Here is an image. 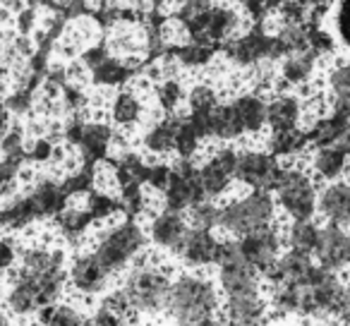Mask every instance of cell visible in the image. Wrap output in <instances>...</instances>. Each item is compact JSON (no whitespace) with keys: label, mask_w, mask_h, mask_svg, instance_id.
Masks as SVG:
<instances>
[{"label":"cell","mask_w":350,"mask_h":326,"mask_svg":"<svg viewBox=\"0 0 350 326\" xmlns=\"http://www.w3.org/2000/svg\"><path fill=\"white\" fill-rule=\"evenodd\" d=\"M345 288L348 283H343L340 273L314 264L302 281L273 288L269 307L278 319H305L326 324L338 319Z\"/></svg>","instance_id":"1"},{"label":"cell","mask_w":350,"mask_h":326,"mask_svg":"<svg viewBox=\"0 0 350 326\" xmlns=\"http://www.w3.org/2000/svg\"><path fill=\"white\" fill-rule=\"evenodd\" d=\"M221 290L202 276H178L170 283L165 314L175 326H204L221 314Z\"/></svg>","instance_id":"2"},{"label":"cell","mask_w":350,"mask_h":326,"mask_svg":"<svg viewBox=\"0 0 350 326\" xmlns=\"http://www.w3.org/2000/svg\"><path fill=\"white\" fill-rule=\"evenodd\" d=\"M132 314L156 316L165 312L170 293V278L156 267H137L122 283Z\"/></svg>","instance_id":"3"},{"label":"cell","mask_w":350,"mask_h":326,"mask_svg":"<svg viewBox=\"0 0 350 326\" xmlns=\"http://www.w3.org/2000/svg\"><path fill=\"white\" fill-rule=\"evenodd\" d=\"M276 202L291 221L314 219L319 206V187L302 168H283L276 185Z\"/></svg>","instance_id":"4"},{"label":"cell","mask_w":350,"mask_h":326,"mask_svg":"<svg viewBox=\"0 0 350 326\" xmlns=\"http://www.w3.org/2000/svg\"><path fill=\"white\" fill-rule=\"evenodd\" d=\"M273 216H276V202L267 192L254 190L245 200L233 202V204L226 206L219 214V223L228 233L247 235L252 230L264 228V226H271Z\"/></svg>","instance_id":"5"},{"label":"cell","mask_w":350,"mask_h":326,"mask_svg":"<svg viewBox=\"0 0 350 326\" xmlns=\"http://www.w3.org/2000/svg\"><path fill=\"white\" fill-rule=\"evenodd\" d=\"M144 247V235L135 223H122L101 240L96 247V257L108 273H118L132 264V259Z\"/></svg>","instance_id":"6"},{"label":"cell","mask_w":350,"mask_h":326,"mask_svg":"<svg viewBox=\"0 0 350 326\" xmlns=\"http://www.w3.org/2000/svg\"><path fill=\"white\" fill-rule=\"evenodd\" d=\"M283 166L271 151H247L238 159V171L235 176L250 185L252 190L267 192L276 190L278 180H281Z\"/></svg>","instance_id":"7"},{"label":"cell","mask_w":350,"mask_h":326,"mask_svg":"<svg viewBox=\"0 0 350 326\" xmlns=\"http://www.w3.org/2000/svg\"><path fill=\"white\" fill-rule=\"evenodd\" d=\"M281 245L283 235L273 226H264L259 230H252V233L243 235V240H240L243 257L247 259V264H252L257 269L259 276H264L276 264V259L281 257Z\"/></svg>","instance_id":"8"},{"label":"cell","mask_w":350,"mask_h":326,"mask_svg":"<svg viewBox=\"0 0 350 326\" xmlns=\"http://www.w3.org/2000/svg\"><path fill=\"white\" fill-rule=\"evenodd\" d=\"M221 314L230 326H264L271 314L269 300L259 293H245V295L224 297Z\"/></svg>","instance_id":"9"},{"label":"cell","mask_w":350,"mask_h":326,"mask_svg":"<svg viewBox=\"0 0 350 326\" xmlns=\"http://www.w3.org/2000/svg\"><path fill=\"white\" fill-rule=\"evenodd\" d=\"M314 257L317 264L329 271L343 273L345 269H350V230L338 226H324Z\"/></svg>","instance_id":"10"},{"label":"cell","mask_w":350,"mask_h":326,"mask_svg":"<svg viewBox=\"0 0 350 326\" xmlns=\"http://www.w3.org/2000/svg\"><path fill=\"white\" fill-rule=\"evenodd\" d=\"M219 290L224 297L259 293L262 290V276L252 264H247V259L238 257L219 267Z\"/></svg>","instance_id":"11"},{"label":"cell","mask_w":350,"mask_h":326,"mask_svg":"<svg viewBox=\"0 0 350 326\" xmlns=\"http://www.w3.org/2000/svg\"><path fill=\"white\" fill-rule=\"evenodd\" d=\"M317 214L326 221V226H338L350 230V180L326 182L319 190Z\"/></svg>","instance_id":"12"},{"label":"cell","mask_w":350,"mask_h":326,"mask_svg":"<svg viewBox=\"0 0 350 326\" xmlns=\"http://www.w3.org/2000/svg\"><path fill=\"white\" fill-rule=\"evenodd\" d=\"M108 276H111V273L103 269V264L98 262L96 254H79L72 262V267H70L68 281L79 295L94 297L106 290Z\"/></svg>","instance_id":"13"},{"label":"cell","mask_w":350,"mask_h":326,"mask_svg":"<svg viewBox=\"0 0 350 326\" xmlns=\"http://www.w3.org/2000/svg\"><path fill=\"white\" fill-rule=\"evenodd\" d=\"M312 176L319 178V180L326 182H336L343 180L350 173V154H345L338 146H321V149H314L310 161Z\"/></svg>","instance_id":"14"},{"label":"cell","mask_w":350,"mask_h":326,"mask_svg":"<svg viewBox=\"0 0 350 326\" xmlns=\"http://www.w3.org/2000/svg\"><path fill=\"white\" fill-rule=\"evenodd\" d=\"M312 267H314L312 257H307V254H300V252H293V249H288L286 254H281V257L276 259V264H273V267L269 269V271L264 273L262 278H264V281H267L271 288L286 286V283H297V281H302V278H305L307 273L312 271Z\"/></svg>","instance_id":"15"},{"label":"cell","mask_w":350,"mask_h":326,"mask_svg":"<svg viewBox=\"0 0 350 326\" xmlns=\"http://www.w3.org/2000/svg\"><path fill=\"white\" fill-rule=\"evenodd\" d=\"M5 307L15 316H29L41 310L36 281L27 271H20L12 278L10 288H8V293H5Z\"/></svg>","instance_id":"16"},{"label":"cell","mask_w":350,"mask_h":326,"mask_svg":"<svg viewBox=\"0 0 350 326\" xmlns=\"http://www.w3.org/2000/svg\"><path fill=\"white\" fill-rule=\"evenodd\" d=\"M178 252L187 267H209V264H216L219 243L206 228H195L185 235Z\"/></svg>","instance_id":"17"},{"label":"cell","mask_w":350,"mask_h":326,"mask_svg":"<svg viewBox=\"0 0 350 326\" xmlns=\"http://www.w3.org/2000/svg\"><path fill=\"white\" fill-rule=\"evenodd\" d=\"M302 116H305V106L295 94H281L271 103H267V125L273 132L295 130L300 127Z\"/></svg>","instance_id":"18"},{"label":"cell","mask_w":350,"mask_h":326,"mask_svg":"<svg viewBox=\"0 0 350 326\" xmlns=\"http://www.w3.org/2000/svg\"><path fill=\"white\" fill-rule=\"evenodd\" d=\"M238 171V156L233 151H221L209 166L202 171V187L209 195H221L228 187L230 178Z\"/></svg>","instance_id":"19"},{"label":"cell","mask_w":350,"mask_h":326,"mask_svg":"<svg viewBox=\"0 0 350 326\" xmlns=\"http://www.w3.org/2000/svg\"><path fill=\"white\" fill-rule=\"evenodd\" d=\"M319 238H321V226L314 219H307V221H291L283 240H286L288 249L312 257L317 252Z\"/></svg>","instance_id":"20"},{"label":"cell","mask_w":350,"mask_h":326,"mask_svg":"<svg viewBox=\"0 0 350 326\" xmlns=\"http://www.w3.org/2000/svg\"><path fill=\"white\" fill-rule=\"evenodd\" d=\"M187 230H185V223H183L180 216L175 214H161L159 219L154 221L151 226V238L159 247L163 249H170V252H178L185 240Z\"/></svg>","instance_id":"21"},{"label":"cell","mask_w":350,"mask_h":326,"mask_svg":"<svg viewBox=\"0 0 350 326\" xmlns=\"http://www.w3.org/2000/svg\"><path fill=\"white\" fill-rule=\"evenodd\" d=\"M317 63H319V60L312 53H307V51H295V53L288 55L281 68L283 82L291 84V87H305V84H310L312 79H314Z\"/></svg>","instance_id":"22"},{"label":"cell","mask_w":350,"mask_h":326,"mask_svg":"<svg viewBox=\"0 0 350 326\" xmlns=\"http://www.w3.org/2000/svg\"><path fill=\"white\" fill-rule=\"evenodd\" d=\"M269 149L276 159H297L310 149V137H307V130H300V127L273 132L269 139Z\"/></svg>","instance_id":"23"},{"label":"cell","mask_w":350,"mask_h":326,"mask_svg":"<svg viewBox=\"0 0 350 326\" xmlns=\"http://www.w3.org/2000/svg\"><path fill=\"white\" fill-rule=\"evenodd\" d=\"M39 316V324L44 326H84L87 316L72 305H65V302H55V305H46L36 312Z\"/></svg>","instance_id":"24"},{"label":"cell","mask_w":350,"mask_h":326,"mask_svg":"<svg viewBox=\"0 0 350 326\" xmlns=\"http://www.w3.org/2000/svg\"><path fill=\"white\" fill-rule=\"evenodd\" d=\"M235 113H238L243 130L247 132H259L267 125V103L257 96H243L235 103Z\"/></svg>","instance_id":"25"},{"label":"cell","mask_w":350,"mask_h":326,"mask_svg":"<svg viewBox=\"0 0 350 326\" xmlns=\"http://www.w3.org/2000/svg\"><path fill=\"white\" fill-rule=\"evenodd\" d=\"M334 29L338 44L350 51V0H338L334 8Z\"/></svg>","instance_id":"26"},{"label":"cell","mask_w":350,"mask_h":326,"mask_svg":"<svg viewBox=\"0 0 350 326\" xmlns=\"http://www.w3.org/2000/svg\"><path fill=\"white\" fill-rule=\"evenodd\" d=\"M113 113H116V118L120 122H135L137 116H139V103H137V98L130 96V94H122V96H118Z\"/></svg>","instance_id":"27"},{"label":"cell","mask_w":350,"mask_h":326,"mask_svg":"<svg viewBox=\"0 0 350 326\" xmlns=\"http://www.w3.org/2000/svg\"><path fill=\"white\" fill-rule=\"evenodd\" d=\"M84 326H127V321H125V316L116 314V312L98 305V310L94 312L92 316H87Z\"/></svg>","instance_id":"28"},{"label":"cell","mask_w":350,"mask_h":326,"mask_svg":"<svg viewBox=\"0 0 350 326\" xmlns=\"http://www.w3.org/2000/svg\"><path fill=\"white\" fill-rule=\"evenodd\" d=\"M87 226H89V216L84 214V211H68V214L60 219V228H63L70 238L79 235Z\"/></svg>","instance_id":"29"},{"label":"cell","mask_w":350,"mask_h":326,"mask_svg":"<svg viewBox=\"0 0 350 326\" xmlns=\"http://www.w3.org/2000/svg\"><path fill=\"white\" fill-rule=\"evenodd\" d=\"M98 305L106 307V310H111V312H116V314H120V316L130 314V305H127V297H125V293H122V288H120V290L108 293V295L103 297Z\"/></svg>","instance_id":"30"},{"label":"cell","mask_w":350,"mask_h":326,"mask_svg":"<svg viewBox=\"0 0 350 326\" xmlns=\"http://www.w3.org/2000/svg\"><path fill=\"white\" fill-rule=\"evenodd\" d=\"M175 135H178V132H175L170 125L156 127V130L149 135V146H151V149H156V151H163L165 146H170V141L175 139Z\"/></svg>","instance_id":"31"},{"label":"cell","mask_w":350,"mask_h":326,"mask_svg":"<svg viewBox=\"0 0 350 326\" xmlns=\"http://www.w3.org/2000/svg\"><path fill=\"white\" fill-rule=\"evenodd\" d=\"M55 202H58V197H55L53 187H41V190L36 192V204H39L44 211L58 209V206H55Z\"/></svg>","instance_id":"32"},{"label":"cell","mask_w":350,"mask_h":326,"mask_svg":"<svg viewBox=\"0 0 350 326\" xmlns=\"http://www.w3.org/2000/svg\"><path fill=\"white\" fill-rule=\"evenodd\" d=\"M15 247H12L8 240H0V271H5V269H10L12 264H15Z\"/></svg>","instance_id":"33"},{"label":"cell","mask_w":350,"mask_h":326,"mask_svg":"<svg viewBox=\"0 0 350 326\" xmlns=\"http://www.w3.org/2000/svg\"><path fill=\"white\" fill-rule=\"evenodd\" d=\"M214 219H219V216H216V211L211 209H206V206H202V209H197V214H195V221H197V226H200V228H209L211 223H214Z\"/></svg>","instance_id":"34"},{"label":"cell","mask_w":350,"mask_h":326,"mask_svg":"<svg viewBox=\"0 0 350 326\" xmlns=\"http://www.w3.org/2000/svg\"><path fill=\"white\" fill-rule=\"evenodd\" d=\"M338 321L340 326H350V283L345 288V295H343V305H340V312H338Z\"/></svg>","instance_id":"35"},{"label":"cell","mask_w":350,"mask_h":326,"mask_svg":"<svg viewBox=\"0 0 350 326\" xmlns=\"http://www.w3.org/2000/svg\"><path fill=\"white\" fill-rule=\"evenodd\" d=\"M3 130H5V111L0 106V137H3Z\"/></svg>","instance_id":"36"},{"label":"cell","mask_w":350,"mask_h":326,"mask_svg":"<svg viewBox=\"0 0 350 326\" xmlns=\"http://www.w3.org/2000/svg\"><path fill=\"white\" fill-rule=\"evenodd\" d=\"M0 326H8V316H5V312L0 310Z\"/></svg>","instance_id":"37"},{"label":"cell","mask_w":350,"mask_h":326,"mask_svg":"<svg viewBox=\"0 0 350 326\" xmlns=\"http://www.w3.org/2000/svg\"><path fill=\"white\" fill-rule=\"evenodd\" d=\"M127 326H154V324H127Z\"/></svg>","instance_id":"38"},{"label":"cell","mask_w":350,"mask_h":326,"mask_svg":"<svg viewBox=\"0 0 350 326\" xmlns=\"http://www.w3.org/2000/svg\"><path fill=\"white\" fill-rule=\"evenodd\" d=\"M31 326H44V324H31Z\"/></svg>","instance_id":"39"},{"label":"cell","mask_w":350,"mask_h":326,"mask_svg":"<svg viewBox=\"0 0 350 326\" xmlns=\"http://www.w3.org/2000/svg\"><path fill=\"white\" fill-rule=\"evenodd\" d=\"M348 176H350V173H348Z\"/></svg>","instance_id":"40"}]
</instances>
